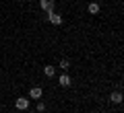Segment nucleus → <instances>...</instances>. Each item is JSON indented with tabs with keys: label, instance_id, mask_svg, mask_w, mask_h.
<instances>
[{
	"label": "nucleus",
	"instance_id": "obj_8",
	"mask_svg": "<svg viewBox=\"0 0 124 113\" xmlns=\"http://www.w3.org/2000/svg\"><path fill=\"white\" fill-rule=\"evenodd\" d=\"M44 74H46V78H54L56 76V68L54 66H44Z\"/></svg>",
	"mask_w": 124,
	"mask_h": 113
},
{
	"label": "nucleus",
	"instance_id": "obj_1",
	"mask_svg": "<svg viewBox=\"0 0 124 113\" xmlns=\"http://www.w3.org/2000/svg\"><path fill=\"white\" fill-rule=\"evenodd\" d=\"M58 84H60L62 88H68V86L72 84V80H70V76H68L66 72H62L60 76H58Z\"/></svg>",
	"mask_w": 124,
	"mask_h": 113
},
{
	"label": "nucleus",
	"instance_id": "obj_4",
	"mask_svg": "<svg viewBox=\"0 0 124 113\" xmlns=\"http://www.w3.org/2000/svg\"><path fill=\"white\" fill-rule=\"evenodd\" d=\"M39 6H41V8H44L48 14L54 13V2H52V0H39Z\"/></svg>",
	"mask_w": 124,
	"mask_h": 113
},
{
	"label": "nucleus",
	"instance_id": "obj_2",
	"mask_svg": "<svg viewBox=\"0 0 124 113\" xmlns=\"http://www.w3.org/2000/svg\"><path fill=\"white\" fill-rule=\"evenodd\" d=\"M15 107H17L19 111H25V109H29V99H27V97H19V99L15 101Z\"/></svg>",
	"mask_w": 124,
	"mask_h": 113
},
{
	"label": "nucleus",
	"instance_id": "obj_3",
	"mask_svg": "<svg viewBox=\"0 0 124 113\" xmlns=\"http://www.w3.org/2000/svg\"><path fill=\"white\" fill-rule=\"evenodd\" d=\"M48 21L50 23H52V25H62V14H58V13H50L48 14Z\"/></svg>",
	"mask_w": 124,
	"mask_h": 113
},
{
	"label": "nucleus",
	"instance_id": "obj_10",
	"mask_svg": "<svg viewBox=\"0 0 124 113\" xmlns=\"http://www.w3.org/2000/svg\"><path fill=\"white\" fill-rule=\"evenodd\" d=\"M46 111V103L44 101H37V113H44Z\"/></svg>",
	"mask_w": 124,
	"mask_h": 113
},
{
	"label": "nucleus",
	"instance_id": "obj_6",
	"mask_svg": "<svg viewBox=\"0 0 124 113\" xmlns=\"http://www.w3.org/2000/svg\"><path fill=\"white\" fill-rule=\"evenodd\" d=\"M87 10H89V14H99V10H101V6H99V2H89Z\"/></svg>",
	"mask_w": 124,
	"mask_h": 113
},
{
	"label": "nucleus",
	"instance_id": "obj_9",
	"mask_svg": "<svg viewBox=\"0 0 124 113\" xmlns=\"http://www.w3.org/2000/svg\"><path fill=\"white\" fill-rule=\"evenodd\" d=\"M58 66H60L62 72H66V70L70 68V62H68V60H60V64H58Z\"/></svg>",
	"mask_w": 124,
	"mask_h": 113
},
{
	"label": "nucleus",
	"instance_id": "obj_7",
	"mask_svg": "<svg viewBox=\"0 0 124 113\" xmlns=\"http://www.w3.org/2000/svg\"><path fill=\"white\" fill-rule=\"evenodd\" d=\"M110 101H112V103H116V105H120V103H122V93H120V91H114V93L110 95Z\"/></svg>",
	"mask_w": 124,
	"mask_h": 113
},
{
	"label": "nucleus",
	"instance_id": "obj_5",
	"mask_svg": "<svg viewBox=\"0 0 124 113\" xmlns=\"http://www.w3.org/2000/svg\"><path fill=\"white\" fill-rule=\"evenodd\" d=\"M41 95H44V91H41L39 86L29 88V99H41Z\"/></svg>",
	"mask_w": 124,
	"mask_h": 113
}]
</instances>
